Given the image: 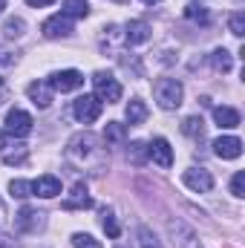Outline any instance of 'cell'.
<instances>
[{"label": "cell", "instance_id": "30bf717a", "mask_svg": "<svg viewBox=\"0 0 245 248\" xmlns=\"http://www.w3.org/2000/svg\"><path fill=\"white\" fill-rule=\"evenodd\" d=\"M84 208H92V196L84 182H75L72 193L63 199V211H84Z\"/></svg>", "mask_w": 245, "mask_h": 248}, {"label": "cell", "instance_id": "d6a6232c", "mask_svg": "<svg viewBox=\"0 0 245 248\" xmlns=\"http://www.w3.org/2000/svg\"><path fill=\"white\" fill-rule=\"evenodd\" d=\"M29 6H35V9H44V6H52L55 0H26Z\"/></svg>", "mask_w": 245, "mask_h": 248}, {"label": "cell", "instance_id": "74e56055", "mask_svg": "<svg viewBox=\"0 0 245 248\" xmlns=\"http://www.w3.org/2000/svg\"><path fill=\"white\" fill-rule=\"evenodd\" d=\"M144 3H162V0H144Z\"/></svg>", "mask_w": 245, "mask_h": 248}, {"label": "cell", "instance_id": "f1b7e54d", "mask_svg": "<svg viewBox=\"0 0 245 248\" xmlns=\"http://www.w3.org/2000/svg\"><path fill=\"white\" fill-rule=\"evenodd\" d=\"M72 246L75 248H101V243L95 237H90V234H75L72 237Z\"/></svg>", "mask_w": 245, "mask_h": 248}, {"label": "cell", "instance_id": "cb8c5ba5", "mask_svg": "<svg viewBox=\"0 0 245 248\" xmlns=\"http://www.w3.org/2000/svg\"><path fill=\"white\" fill-rule=\"evenodd\" d=\"M101 228L107 231V237H110V240H119V234H122V225H119V219H116L110 211H104V214H101Z\"/></svg>", "mask_w": 245, "mask_h": 248}, {"label": "cell", "instance_id": "e575fe53", "mask_svg": "<svg viewBox=\"0 0 245 248\" xmlns=\"http://www.w3.org/2000/svg\"><path fill=\"white\" fill-rule=\"evenodd\" d=\"M3 147H6V133L0 130V150H3Z\"/></svg>", "mask_w": 245, "mask_h": 248}, {"label": "cell", "instance_id": "4fadbf2b", "mask_svg": "<svg viewBox=\"0 0 245 248\" xmlns=\"http://www.w3.org/2000/svg\"><path fill=\"white\" fill-rule=\"evenodd\" d=\"M41 32H44L46 38H66V35L72 32V20H69L66 15H52L49 20H44Z\"/></svg>", "mask_w": 245, "mask_h": 248}, {"label": "cell", "instance_id": "4dcf8cb0", "mask_svg": "<svg viewBox=\"0 0 245 248\" xmlns=\"http://www.w3.org/2000/svg\"><path fill=\"white\" fill-rule=\"evenodd\" d=\"M231 193L234 196H245V173H234V179H231Z\"/></svg>", "mask_w": 245, "mask_h": 248}, {"label": "cell", "instance_id": "9c48e42d", "mask_svg": "<svg viewBox=\"0 0 245 248\" xmlns=\"http://www.w3.org/2000/svg\"><path fill=\"white\" fill-rule=\"evenodd\" d=\"M182 182L190 187V190H196V193H208V190L214 187V176H211V170H205V168H190V170L182 173Z\"/></svg>", "mask_w": 245, "mask_h": 248}, {"label": "cell", "instance_id": "52a82bcc", "mask_svg": "<svg viewBox=\"0 0 245 248\" xmlns=\"http://www.w3.org/2000/svg\"><path fill=\"white\" fill-rule=\"evenodd\" d=\"M49 87L58 90V93H72V90L84 87V75L78 69H61V72H55L49 78Z\"/></svg>", "mask_w": 245, "mask_h": 248}, {"label": "cell", "instance_id": "f35d334b", "mask_svg": "<svg viewBox=\"0 0 245 248\" xmlns=\"http://www.w3.org/2000/svg\"><path fill=\"white\" fill-rule=\"evenodd\" d=\"M116 248H130V246H116Z\"/></svg>", "mask_w": 245, "mask_h": 248}, {"label": "cell", "instance_id": "d6986e66", "mask_svg": "<svg viewBox=\"0 0 245 248\" xmlns=\"http://www.w3.org/2000/svg\"><path fill=\"white\" fill-rule=\"evenodd\" d=\"M124 139H127V127L119 122H110L104 127V141L107 144H124Z\"/></svg>", "mask_w": 245, "mask_h": 248}, {"label": "cell", "instance_id": "603a6c76", "mask_svg": "<svg viewBox=\"0 0 245 248\" xmlns=\"http://www.w3.org/2000/svg\"><path fill=\"white\" fill-rule=\"evenodd\" d=\"M211 63H214V69H216V72H231V66H234L228 49H216V52L211 55Z\"/></svg>", "mask_w": 245, "mask_h": 248}, {"label": "cell", "instance_id": "277c9868", "mask_svg": "<svg viewBox=\"0 0 245 248\" xmlns=\"http://www.w3.org/2000/svg\"><path fill=\"white\" fill-rule=\"evenodd\" d=\"M44 225H46V214H44V211L20 208V211L15 214V228L23 231V234H38V231H44Z\"/></svg>", "mask_w": 245, "mask_h": 248}, {"label": "cell", "instance_id": "7402d4cb", "mask_svg": "<svg viewBox=\"0 0 245 248\" xmlns=\"http://www.w3.org/2000/svg\"><path fill=\"white\" fill-rule=\"evenodd\" d=\"M127 159L138 168V165H144L147 162V144L144 141H133L130 147H127Z\"/></svg>", "mask_w": 245, "mask_h": 248}, {"label": "cell", "instance_id": "5bb4252c", "mask_svg": "<svg viewBox=\"0 0 245 248\" xmlns=\"http://www.w3.org/2000/svg\"><path fill=\"white\" fill-rule=\"evenodd\" d=\"M58 193H61V179L52 176V173H46V176H41L38 182H32V196L52 199V196H58Z\"/></svg>", "mask_w": 245, "mask_h": 248}, {"label": "cell", "instance_id": "f546056e", "mask_svg": "<svg viewBox=\"0 0 245 248\" xmlns=\"http://www.w3.org/2000/svg\"><path fill=\"white\" fill-rule=\"evenodd\" d=\"M138 240H141V248H162L159 240H156V234H153L150 228H141V231H138Z\"/></svg>", "mask_w": 245, "mask_h": 248}, {"label": "cell", "instance_id": "8992f818", "mask_svg": "<svg viewBox=\"0 0 245 248\" xmlns=\"http://www.w3.org/2000/svg\"><path fill=\"white\" fill-rule=\"evenodd\" d=\"M32 116L26 113V110H9L6 113V133L9 136H15V139H23V136H29L32 133Z\"/></svg>", "mask_w": 245, "mask_h": 248}, {"label": "cell", "instance_id": "ffe728a7", "mask_svg": "<svg viewBox=\"0 0 245 248\" xmlns=\"http://www.w3.org/2000/svg\"><path fill=\"white\" fill-rule=\"evenodd\" d=\"M26 159H29V147H26V144H15V150H9V153L3 156V162H6L9 168H15V165H26Z\"/></svg>", "mask_w": 245, "mask_h": 248}, {"label": "cell", "instance_id": "8fae6325", "mask_svg": "<svg viewBox=\"0 0 245 248\" xmlns=\"http://www.w3.org/2000/svg\"><path fill=\"white\" fill-rule=\"evenodd\" d=\"M26 93H29L32 104L41 107V110H46V107L52 104V95H55V90L49 87V81H32V84L26 87Z\"/></svg>", "mask_w": 245, "mask_h": 248}, {"label": "cell", "instance_id": "484cf974", "mask_svg": "<svg viewBox=\"0 0 245 248\" xmlns=\"http://www.w3.org/2000/svg\"><path fill=\"white\" fill-rule=\"evenodd\" d=\"M23 29H26L23 17H9V20H6V26H3V35H6V38H20V35H23Z\"/></svg>", "mask_w": 245, "mask_h": 248}, {"label": "cell", "instance_id": "5b68a950", "mask_svg": "<svg viewBox=\"0 0 245 248\" xmlns=\"http://www.w3.org/2000/svg\"><path fill=\"white\" fill-rule=\"evenodd\" d=\"M101 107H104V104H101L95 95H81V98H75V104H72V116L81 124H92L101 116Z\"/></svg>", "mask_w": 245, "mask_h": 248}, {"label": "cell", "instance_id": "ba28073f", "mask_svg": "<svg viewBox=\"0 0 245 248\" xmlns=\"http://www.w3.org/2000/svg\"><path fill=\"white\" fill-rule=\"evenodd\" d=\"M147 159H153L159 168H173V150H170V141L168 139H153L147 144Z\"/></svg>", "mask_w": 245, "mask_h": 248}, {"label": "cell", "instance_id": "9a60e30c", "mask_svg": "<svg viewBox=\"0 0 245 248\" xmlns=\"http://www.w3.org/2000/svg\"><path fill=\"white\" fill-rule=\"evenodd\" d=\"M124 38H127V44H133V46H136V44H144V41L150 38V26H147L144 20H130Z\"/></svg>", "mask_w": 245, "mask_h": 248}, {"label": "cell", "instance_id": "44dd1931", "mask_svg": "<svg viewBox=\"0 0 245 248\" xmlns=\"http://www.w3.org/2000/svg\"><path fill=\"white\" fill-rule=\"evenodd\" d=\"M202 116H187V119H184L182 122V133L184 136H190V139H202V130H205V127H202Z\"/></svg>", "mask_w": 245, "mask_h": 248}, {"label": "cell", "instance_id": "2e32d148", "mask_svg": "<svg viewBox=\"0 0 245 248\" xmlns=\"http://www.w3.org/2000/svg\"><path fill=\"white\" fill-rule=\"evenodd\" d=\"M214 122L219 124L222 130H234V127H240V113L234 110V107H216L214 110Z\"/></svg>", "mask_w": 245, "mask_h": 248}, {"label": "cell", "instance_id": "8d00e7d4", "mask_svg": "<svg viewBox=\"0 0 245 248\" xmlns=\"http://www.w3.org/2000/svg\"><path fill=\"white\" fill-rule=\"evenodd\" d=\"M3 9H6V0H0V12H3Z\"/></svg>", "mask_w": 245, "mask_h": 248}, {"label": "cell", "instance_id": "ac0fdd59", "mask_svg": "<svg viewBox=\"0 0 245 248\" xmlns=\"http://www.w3.org/2000/svg\"><path fill=\"white\" fill-rule=\"evenodd\" d=\"M61 15H66L69 20H72V17H87V15H90V3H87V0H63Z\"/></svg>", "mask_w": 245, "mask_h": 248}, {"label": "cell", "instance_id": "d4e9b609", "mask_svg": "<svg viewBox=\"0 0 245 248\" xmlns=\"http://www.w3.org/2000/svg\"><path fill=\"white\" fill-rule=\"evenodd\" d=\"M9 193L17 196V199H29V196H32V182H26V179H12Z\"/></svg>", "mask_w": 245, "mask_h": 248}, {"label": "cell", "instance_id": "3957f363", "mask_svg": "<svg viewBox=\"0 0 245 248\" xmlns=\"http://www.w3.org/2000/svg\"><path fill=\"white\" fill-rule=\"evenodd\" d=\"M92 87H95V98L104 104H116L122 101V84L110 75V72H95L92 75Z\"/></svg>", "mask_w": 245, "mask_h": 248}, {"label": "cell", "instance_id": "6da1fadb", "mask_svg": "<svg viewBox=\"0 0 245 248\" xmlns=\"http://www.w3.org/2000/svg\"><path fill=\"white\" fill-rule=\"evenodd\" d=\"M66 159L75 162V165H90V162H92L95 170H98V168H104L107 153L98 147V139H95L92 133H78V136H72L69 144H66Z\"/></svg>", "mask_w": 245, "mask_h": 248}, {"label": "cell", "instance_id": "ab89813d", "mask_svg": "<svg viewBox=\"0 0 245 248\" xmlns=\"http://www.w3.org/2000/svg\"><path fill=\"white\" fill-rule=\"evenodd\" d=\"M0 214H3V205H0Z\"/></svg>", "mask_w": 245, "mask_h": 248}, {"label": "cell", "instance_id": "d590c367", "mask_svg": "<svg viewBox=\"0 0 245 248\" xmlns=\"http://www.w3.org/2000/svg\"><path fill=\"white\" fill-rule=\"evenodd\" d=\"M0 104H3V81H0Z\"/></svg>", "mask_w": 245, "mask_h": 248}, {"label": "cell", "instance_id": "1f68e13d", "mask_svg": "<svg viewBox=\"0 0 245 248\" xmlns=\"http://www.w3.org/2000/svg\"><path fill=\"white\" fill-rule=\"evenodd\" d=\"M9 63H15V58H12V52H9L6 46H0V66H9Z\"/></svg>", "mask_w": 245, "mask_h": 248}, {"label": "cell", "instance_id": "7c38bea8", "mask_svg": "<svg viewBox=\"0 0 245 248\" xmlns=\"http://www.w3.org/2000/svg\"><path fill=\"white\" fill-rule=\"evenodd\" d=\"M214 153L219 159H240L243 156V141L237 136H219L214 141Z\"/></svg>", "mask_w": 245, "mask_h": 248}, {"label": "cell", "instance_id": "4316f807", "mask_svg": "<svg viewBox=\"0 0 245 248\" xmlns=\"http://www.w3.org/2000/svg\"><path fill=\"white\" fill-rule=\"evenodd\" d=\"M184 15H187V20H193V23H208V20H211V12H208L205 6H187Z\"/></svg>", "mask_w": 245, "mask_h": 248}, {"label": "cell", "instance_id": "7a4b0ae2", "mask_svg": "<svg viewBox=\"0 0 245 248\" xmlns=\"http://www.w3.org/2000/svg\"><path fill=\"white\" fill-rule=\"evenodd\" d=\"M153 95H156V104L162 110H176L184 98V87L176 78H159L153 84Z\"/></svg>", "mask_w": 245, "mask_h": 248}, {"label": "cell", "instance_id": "e0dca14e", "mask_svg": "<svg viewBox=\"0 0 245 248\" xmlns=\"http://www.w3.org/2000/svg\"><path fill=\"white\" fill-rule=\"evenodd\" d=\"M144 119H147V107H144V101L133 98V101L127 104V122H130V127H136V124H144Z\"/></svg>", "mask_w": 245, "mask_h": 248}, {"label": "cell", "instance_id": "83f0119b", "mask_svg": "<svg viewBox=\"0 0 245 248\" xmlns=\"http://www.w3.org/2000/svg\"><path fill=\"white\" fill-rule=\"evenodd\" d=\"M228 26H231V35H237V38H243V35H245V15H243V12H237V15H231V20H228Z\"/></svg>", "mask_w": 245, "mask_h": 248}, {"label": "cell", "instance_id": "836d02e7", "mask_svg": "<svg viewBox=\"0 0 245 248\" xmlns=\"http://www.w3.org/2000/svg\"><path fill=\"white\" fill-rule=\"evenodd\" d=\"M0 248H17V243L9 240V237H0Z\"/></svg>", "mask_w": 245, "mask_h": 248}]
</instances>
